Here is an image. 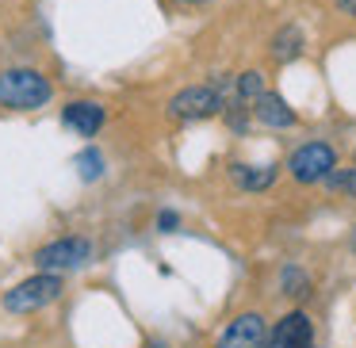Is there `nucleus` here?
<instances>
[{
	"label": "nucleus",
	"mask_w": 356,
	"mask_h": 348,
	"mask_svg": "<svg viewBox=\"0 0 356 348\" xmlns=\"http://www.w3.org/2000/svg\"><path fill=\"white\" fill-rule=\"evenodd\" d=\"M353 245H356V238H353Z\"/></svg>",
	"instance_id": "19"
},
{
	"label": "nucleus",
	"mask_w": 356,
	"mask_h": 348,
	"mask_svg": "<svg viewBox=\"0 0 356 348\" xmlns=\"http://www.w3.org/2000/svg\"><path fill=\"white\" fill-rule=\"evenodd\" d=\"M234 92H238V100H241V103H253L257 96H264V77H261L257 69L241 73V77L234 81Z\"/></svg>",
	"instance_id": "12"
},
{
	"label": "nucleus",
	"mask_w": 356,
	"mask_h": 348,
	"mask_svg": "<svg viewBox=\"0 0 356 348\" xmlns=\"http://www.w3.org/2000/svg\"><path fill=\"white\" fill-rule=\"evenodd\" d=\"M276 165H230V176L241 192H264L276 184Z\"/></svg>",
	"instance_id": "10"
},
{
	"label": "nucleus",
	"mask_w": 356,
	"mask_h": 348,
	"mask_svg": "<svg viewBox=\"0 0 356 348\" xmlns=\"http://www.w3.org/2000/svg\"><path fill=\"white\" fill-rule=\"evenodd\" d=\"M264 345H268V322L257 310L238 314L222 329V337L215 340V348H264Z\"/></svg>",
	"instance_id": "6"
},
{
	"label": "nucleus",
	"mask_w": 356,
	"mask_h": 348,
	"mask_svg": "<svg viewBox=\"0 0 356 348\" xmlns=\"http://www.w3.org/2000/svg\"><path fill=\"white\" fill-rule=\"evenodd\" d=\"M73 165H77L81 180H100L104 176V157L96 154V149H81V154L73 157Z\"/></svg>",
	"instance_id": "13"
},
{
	"label": "nucleus",
	"mask_w": 356,
	"mask_h": 348,
	"mask_svg": "<svg viewBox=\"0 0 356 348\" xmlns=\"http://www.w3.org/2000/svg\"><path fill=\"white\" fill-rule=\"evenodd\" d=\"M299 54H302V31L299 27L276 31V39H272V58H276V62H295Z\"/></svg>",
	"instance_id": "11"
},
{
	"label": "nucleus",
	"mask_w": 356,
	"mask_h": 348,
	"mask_svg": "<svg viewBox=\"0 0 356 348\" xmlns=\"http://www.w3.org/2000/svg\"><path fill=\"white\" fill-rule=\"evenodd\" d=\"M88 260H92V241L85 238H58L35 253V264L42 272H73Z\"/></svg>",
	"instance_id": "4"
},
{
	"label": "nucleus",
	"mask_w": 356,
	"mask_h": 348,
	"mask_svg": "<svg viewBox=\"0 0 356 348\" xmlns=\"http://www.w3.org/2000/svg\"><path fill=\"white\" fill-rule=\"evenodd\" d=\"M180 4H207V0H180Z\"/></svg>",
	"instance_id": "18"
},
{
	"label": "nucleus",
	"mask_w": 356,
	"mask_h": 348,
	"mask_svg": "<svg viewBox=\"0 0 356 348\" xmlns=\"http://www.w3.org/2000/svg\"><path fill=\"white\" fill-rule=\"evenodd\" d=\"M146 348H169V345H165V340H149Z\"/></svg>",
	"instance_id": "17"
},
{
	"label": "nucleus",
	"mask_w": 356,
	"mask_h": 348,
	"mask_svg": "<svg viewBox=\"0 0 356 348\" xmlns=\"http://www.w3.org/2000/svg\"><path fill=\"white\" fill-rule=\"evenodd\" d=\"M333 169H337V154H333V146H325V142H307V146H299L291 154V161H287V172H291L299 184H322Z\"/></svg>",
	"instance_id": "3"
},
{
	"label": "nucleus",
	"mask_w": 356,
	"mask_h": 348,
	"mask_svg": "<svg viewBox=\"0 0 356 348\" xmlns=\"http://www.w3.org/2000/svg\"><path fill=\"white\" fill-rule=\"evenodd\" d=\"M104 108L100 103H92V100H73V103H65L62 108V123L70 126V131H77L81 138H96L100 134V126H104Z\"/></svg>",
	"instance_id": "8"
},
{
	"label": "nucleus",
	"mask_w": 356,
	"mask_h": 348,
	"mask_svg": "<svg viewBox=\"0 0 356 348\" xmlns=\"http://www.w3.org/2000/svg\"><path fill=\"white\" fill-rule=\"evenodd\" d=\"M272 348H314V325L302 310H291L287 317H280L276 329L268 337Z\"/></svg>",
	"instance_id": "7"
},
{
	"label": "nucleus",
	"mask_w": 356,
	"mask_h": 348,
	"mask_svg": "<svg viewBox=\"0 0 356 348\" xmlns=\"http://www.w3.org/2000/svg\"><path fill=\"white\" fill-rule=\"evenodd\" d=\"M333 4H337V12H341V16L356 19V0H333Z\"/></svg>",
	"instance_id": "16"
},
{
	"label": "nucleus",
	"mask_w": 356,
	"mask_h": 348,
	"mask_svg": "<svg viewBox=\"0 0 356 348\" xmlns=\"http://www.w3.org/2000/svg\"><path fill=\"white\" fill-rule=\"evenodd\" d=\"M222 111V92L211 85H192L184 92H177L169 100V115L184 119V123H195V119H211Z\"/></svg>",
	"instance_id": "5"
},
{
	"label": "nucleus",
	"mask_w": 356,
	"mask_h": 348,
	"mask_svg": "<svg viewBox=\"0 0 356 348\" xmlns=\"http://www.w3.org/2000/svg\"><path fill=\"white\" fill-rule=\"evenodd\" d=\"M177 226H180V215H177V210H161V215H157V230H161V233H172Z\"/></svg>",
	"instance_id": "15"
},
{
	"label": "nucleus",
	"mask_w": 356,
	"mask_h": 348,
	"mask_svg": "<svg viewBox=\"0 0 356 348\" xmlns=\"http://www.w3.org/2000/svg\"><path fill=\"white\" fill-rule=\"evenodd\" d=\"M284 291L291 295V299H307L310 295V276L307 272H299V268H284Z\"/></svg>",
	"instance_id": "14"
},
{
	"label": "nucleus",
	"mask_w": 356,
	"mask_h": 348,
	"mask_svg": "<svg viewBox=\"0 0 356 348\" xmlns=\"http://www.w3.org/2000/svg\"><path fill=\"white\" fill-rule=\"evenodd\" d=\"M253 115H257V123L272 126V131H287V126L299 123V119H295V111L287 108V100H284V96H276V92L257 96V100H253Z\"/></svg>",
	"instance_id": "9"
},
{
	"label": "nucleus",
	"mask_w": 356,
	"mask_h": 348,
	"mask_svg": "<svg viewBox=\"0 0 356 348\" xmlns=\"http://www.w3.org/2000/svg\"><path fill=\"white\" fill-rule=\"evenodd\" d=\"M54 88L42 73L35 69H4L0 73V108L8 111H35L42 103H50Z\"/></svg>",
	"instance_id": "1"
},
{
	"label": "nucleus",
	"mask_w": 356,
	"mask_h": 348,
	"mask_svg": "<svg viewBox=\"0 0 356 348\" xmlns=\"http://www.w3.org/2000/svg\"><path fill=\"white\" fill-rule=\"evenodd\" d=\"M62 276L58 272H42V276H31L24 283H16L8 295H4V310L8 314H31V310H42L62 295Z\"/></svg>",
	"instance_id": "2"
}]
</instances>
